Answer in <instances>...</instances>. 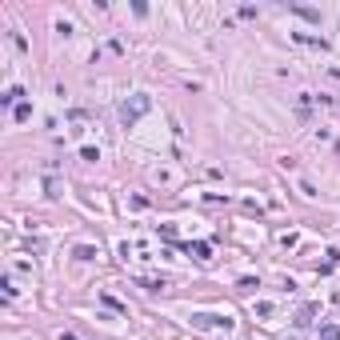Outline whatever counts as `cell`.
Here are the masks:
<instances>
[{
  "label": "cell",
  "instance_id": "6da1fadb",
  "mask_svg": "<svg viewBox=\"0 0 340 340\" xmlns=\"http://www.w3.org/2000/svg\"><path fill=\"white\" fill-rule=\"evenodd\" d=\"M148 104H152V100H148V96H144V92H140V96H132V100H128V104H124V108H120V120H124V124H136V120H140V116L148 112Z\"/></svg>",
  "mask_w": 340,
  "mask_h": 340
},
{
  "label": "cell",
  "instance_id": "7a4b0ae2",
  "mask_svg": "<svg viewBox=\"0 0 340 340\" xmlns=\"http://www.w3.org/2000/svg\"><path fill=\"white\" fill-rule=\"evenodd\" d=\"M192 324H196V328H232V320H228V316H212V312H192Z\"/></svg>",
  "mask_w": 340,
  "mask_h": 340
},
{
  "label": "cell",
  "instance_id": "3957f363",
  "mask_svg": "<svg viewBox=\"0 0 340 340\" xmlns=\"http://www.w3.org/2000/svg\"><path fill=\"white\" fill-rule=\"evenodd\" d=\"M16 96H24V92H20V88H8V92L0 96V104H4V108H12V104H16Z\"/></svg>",
  "mask_w": 340,
  "mask_h": 340
},
{
  "label": "cell",
  "instance_id": "277c9868",
  "mask_svg": "<svg viewBox=\"0 0 340 340\" xmlns=\"http://www.w3.org/2000/svg\"><path fill=\"white\" fill-rule=\"evenodd\" d=\"M320 340H340V324H324V328H320Z\"/></svg>",
  "mask_w": 340,
  "mask_h": 340
},
{
  "label": "cell",
  "instance_id": "5b68a950",
  "mask_svg": "<svg viewBox=\"0 0 340 340\" xmlns=\"http://www.w3.org/2000/svg\"><path fill=\"white\" fill-rule=\"evenodd\" d=\"M188 252H192L196 260H208V244H188Z\"/></svg>",
  "mask_w": 340,
  "mask_h": 340
},
{
  "label": "cell",
  "instance_id": "8992f818",
  "mask_svg": "<svg viewBox=\"0 0 340 340\" xmlns=\"http://www.w3.org/2000/svg\"><path fill=\"white\" fill-rule=\"evenodd\" d=\"M60 340H76V336H72V332H64V336H60Z\"/></svg>",
  "mask_w": 340,
  "mask_h": 340
}]
</instances>
